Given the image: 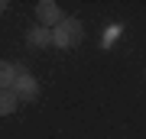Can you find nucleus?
<instances>
[{"label": "nucleus", "instance_id": "0eeeda50", "mask_svg": "<svg viewBox=\"0 0 146 139\" xmlns=\"http://www.w3.org/2000/svg\"><path fill=\"white\" fill-rule=\"evenodd\" d=\"M120 32H123V26H120V23H110L107 29H104V36H101V45H104V49H110V45L120 39Z\"/></svg>", "mask_w": 146, "mask_h": 139}, {"label": "nucleus", "instance_id": "423d86ee", "mask_svg": "<svg viewBox=\"0 0 146 139\" xmlns=\"http://www.w3.org/2000/svg\"><path fill=\"white\" fill-rule=\"evenodd\" d=\"M16 103H20V100H16L13 91H0V117H10L16 110Z\"/></svg>", "mask_w": 146, "mask_h": 139}, {"label": "nucleus", "instance_id": "f03ea898", "mask_svg": "<svg viewBox=\"0 0 146 139\" xmlns=\"http://www.w3.org/2000/svg\"><path fill=\"white\" fill-rule=\"evenodd\" d=\"M13 94H16V100H36L39 97V81L33 78V71H26V68H16V78H13V88H10Z\"/></svg>", "mask_w": 146, "mask_h": 139}, {"label": "nucleus", "instance_id": "6e6552de", "mask_svg": "<svg viewBox=\"0 0 146 139\" xmlns=\"http://www.w3.org/2000/svg\"><path fill=\"white\" fill-rule=\"evenodd\" d=\"M3 10H7V0H0V13H3Z\"/></svg>", "mask_w": 146, "mask_h": 139}, {"label": "nucleus", "instance_id": "7ed1b4c3", "mask_svg": "<svg viewBox=\"0 0 146 139\" xmlns=\"http://www.w3.org/2000/svg\"><path fill=\"white\" fill-rule=\"evenodd\" d=\"M36 20H39V26H46V29H55V26L65 20V13H62V7H58L55 0H39L36 3Z\"/></svg>", "mask_w": 146, "mask_h": 139}, {"label": "nucleus", "instance_id": "39448f33", "mask_svg": "<svg viewBox=\"0 0 146 139\" xmlns=\"http://www.w3.org/2000/svg\"><path fill=\"white\" fill-rule=\"evenodd\" d=\"M16 68H20V65H13V62H7V58H0V91H10V88H13Z\"/></svg>", "mask_w": 146, "mask_h": 139}, {"label": "nucleus", "instance_id": "20e7f679", "mask_svg": "<svg viewBox=\"0 0 146 139\" xmlns=\"http://www.w3.org/2000/svg\"><path fill=\"white\" fill-rule=\"evenodd\" d=\"M26 42H29L33 49H49V45H52V29H46V26L36 23V26L26 32Z\"/></svg>", "mask_w": 146, "mask_h": 139}, {"label": "nucleus", "instance_id": "f257e3e1", "mask_svg": "<svg viewBox=\"0 0 146 139\" xmlns=\"http://www.w3.org/2000/svg\"><path fill=\"white\" fill-rule=\"evenodd\" d=\"M81 39H84V29H81V23L75 20V16H65V20L52 29V45L62 49V52L65 49H75Z\"/></svg>", "mask_w": 146, "mask_h": 139}]
</instances>
